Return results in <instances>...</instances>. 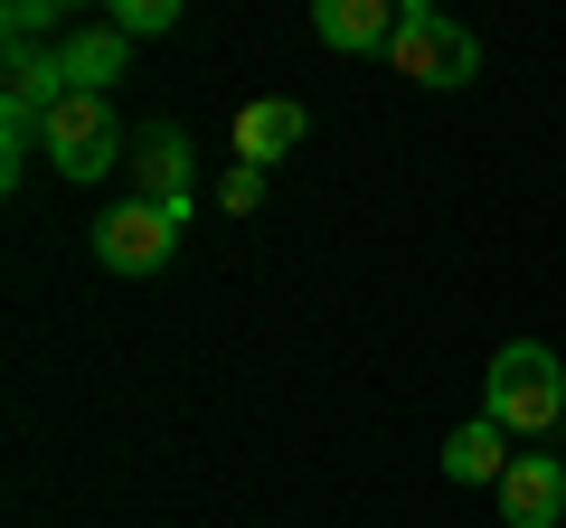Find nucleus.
<instances>
[{"label": "nucleus", "instance_id": "nucleus-6", "mask_svg": "<svg viewBox=\"0 0 566 528\" xmlns=\"http://www.w3.org/2000/svg\"><path fill=\"white\" fill-rule=\"evenodd\" d=\"M501 519L510 528H557L566 519V453H520L501 472Z\"/></svg>", "mask_w": 566, "mask_h": 528}, {"label": "nucleus", "instance_id": "nucleus-10", "mask_svg": "<svg viewBox=\"0 0 566 528\" xmlns=\"http://www.w3.org/2000/svg\"><path fill=\"white\" fill-rule=\"evenodd\" d=\"M510 463H520V453H510V434L491 425V415H482V425H463V434L444 444V472H453V482H491V490H501Z\"/></svg>", "mask_w": 566, "mask_h": 528}, {"label": "nucleus", "instance_id": "nucleus-7", "mask_svg": "<svg viewBox=\"0 0 566 528\" xmlns=\"http://www.w3.org/2000/svg\"><path fill=\"white\" fill-rule=\"evenodd\" d=\"M397 10L406 0H312V29H322V47H340V57H387V47H397Z\"/></svg>", "mask_w": 566, "mask_h": 528}, {"label": "nucleus", "instance_id": "nucleus-9", "mask_svg": "<svg viewBox=\"0 0 566 528\" xmlns=\"http://www.w3.org/2000/svg\"><path fill=\"white\" fill-rule=\"evenodd\" d=\"M303 133H312V114H303L293 95H255V104L237 114V161H245V170H274Z\"/></svg>", "mask_w": 566, "mask_h": 528}, {"label": "nucleus", "instance_id": "nucleus-1", "mask_svg": "<svg viewBox=\"0 0 566 528\" xmlns=\"http://www.w3.org/2000/svg\"><path fill=\"white\" fill-rule=\"evenodd\" d=\"M482 415L501 434H557L566 425V368L547 340H510L482 378Z\"/></svg>", "mask_w": 566, "mask_h": 528}, {"label": "nucleus", "instance_id": "nucleus-2", "mask_svg": "<svg viewBox=\"0 0 566 528\" xmlns=\"http://www.w3.org/2000/svg\"><path fill=\"white\" fill-rule=\"evenodd\" d=\"M39 151L57 161V180H104V170L133 151V133H123L114 95H57L39 114Z\"/></svg>", "mask_w": 566, "mask_h": 528}, {"label": "nucleus", "instance_id": "nucleus-11", "mask_svg": "<svg viewBox=\"0 0 566 528\" xmlns=\"http://www.w3.org/2000/svg\"><path fill=\"white\" fill-rule=\"evenodd\" d=\"M104 29H114L123 47H133V39H170V29H180V0H114Z\"/></svg>", "mask_w": 566, "mask_h": 528}, {"label": "nucleus", "instance_id": "nucleus-4", "mask_svg": "<svg viewBox=\"0 0 566 528\" xmlns=\"http://www.w3.org/2000/svg\"><path fill=\"white\" fill-rule=\"evenodd\" d=\"M180 226L189 218H170V208L123 199V208H104V218H95V264H104V274H161L170 245H180Z\"/></svg>", "mask_w": 566, "mask_h": 528}, {"label": "nucleus", "instance_id": "nucleus-12", "mask_svg": "<svg viewBox=\"0 0 566 528\" xmlns=\"http://www.w3.org/2000/svg\"><path fill=\"white\" fill-rule=\"evenodd\" d=\"M218 208H237V218H245V208H264V170H227V180H218Z\"/></svg>", "mask_w": 566, "mask_h": 528}, {"label": "nucleus", "instance_id": "nucleus-13", "mask_svg": "<svg viewBox=\"0 0 566 528\" xmlns=\"http://www.w3.org/2000/svg\"><path fill=\"white\" fill-rule=\"evenodd\" d=\"M557 434H566V425H557Z\"/></svg>", "mask_w": 566, "mask_h": 528}, {"label": "nucleus", "instance_id": "nucleus-3", "mask_svg": "<svg viewBox=\"0 0 566 528\" xmlns=\"http://www.w3.org/2000/svg\"><path fill=\"white\" fill-rule=\"evenodd\" d=\"M387 66L416 85H434V95H453V85L482 76V39H472L463 20H444L434 0H406L397 10V47H387Z\"/></svg>", "mask_w": 566, "mask_h": 528}, {"label": "nucleus", "instance_id": "nucleus-8", "mask_svg": "<svg viewBox=\"0 0 566 528\" xmlns=\"http://www.w3.org/2000/svg\"><path fill=\"white\" fill-rule=\"evenodd\" d=\"M57 76L66 95H114V76H133V47L114 29H57Z\"/></svg>", "mask_w": 566, "mask_h": 528}, {"label": "nucleus", "instance_id": "nucleus-5", "mask_svg": "<svg viewBox=\"0 0 566 528\" xmlns=\"http://www.w3.org/2000/svg\"><path fill=\"white\" fill-rule=\"evenodd\" d=\"M123 161H133V199L170 208V218H189V208H199V151H189L180 123H142Z\"/></svg>", "mask_w": 566, "mask_h": 528}]
</instances>
